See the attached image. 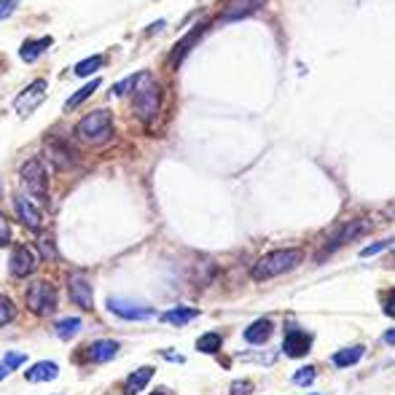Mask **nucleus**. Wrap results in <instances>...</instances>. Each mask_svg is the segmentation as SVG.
I'll return each mask as SVG.
<instances>
[{
	"mask_svg": "<svg viewBox=\"0 0 395 395\" xmlns=\"http://www.w3.org/2000/svg\"><path fill=\"white\" fill-rule=\"evenodd\" d=\"M57 336L59 339H73L76 334H81V317H65L57 323Z\"/></svg>",
	"mask_w": 395,
	"mask_h": 395,
	"instance_id": "nucleus-23",
	"label": "nucleus"
},
{
	"mask_svg": "<svg viewBox=\"0 0 395 395\" xmlns=\"http://www.w3.org/2000/svg\"><path fill=\"white\" fill-rule=\"evenodd\" d=\"M38 245H41V250H43V256H46V259H57V250H54V240H52V234H43Z\"/></svg>",
	"mask_w": 395,
	"mask_h": 395,
	"instance_id": "nucleus-29",
	"label": "nucleus"
},
{
	"mask_svg": "<svg viewBox=\"0 0 395 395\" xmlns=\"http://www.w3.org/2000/svg\"><path fill=\"white\" fill-rule=\"evenodd\" d=\"M151 379H153V368L151 366H143V368H137V371H132V374L124 379V395H137Z\"/></svg>",
	"mask_w": 395,
	"mask_h": 395,
	"instance_id": "nucleus-14",
	"label": "nucleus"
},
{
	"mask_svg": "<svg viewBox=\"0 0 395 395\" xmlns=\"http://www.w3.org/2000/svg\"><path fill=\"white\" fill-rule=\"evenodd\" d=\"M384 314H390V317H395V290L387 296V301H384Z\"/></svg>",
	"mask_w": 395,
	"mask_h": 395,
	"instance_id": "nucleus-36",
	"label": "nucleus"
},
{
	"mask_svg": "<svg viewBox=\"0 0 395 395\" xmlns=\"http://www.w3.org/2000/svg\"><path fill=\"white\" fill-rule=\"evenodd\" d=\"M132 108H135V116L140 122H153L156 113L162 108V92H159V83L151 78L146 73V78L140 81V86L132 95Z\"/></svg>",
	"mask_w": 395,
	"mask_h": 395,
	"instance_id": "nucleus-2",
	"label": "nucleus"
},
{
	"mask_svg": "<svg viewBox=\"0 0 395 395\" xmlns=\"http://www.w3.org/2000/svg\"><path fill=\"white\" fill-rule=\"evenodd\" d=\"M304 259V253H301L299 247H285V250H272V253H266L264 259L256 261V266H253V280H272L277 274H285L290 269H296Z\"/></svg>",
	"mask_w": 395,
	"mask_h": 395,
	"instance_id": "nucleus-1",
	"label": "nucleus"
},
{
	"mask_svg": "<svg viewBox=\"0 0 395 395\" xmlns=\"http://www.w3.org/2000/svg\"><path fill=\"white\" fill-rule=\"evenodd\" d=\"M368 229H371V220H366V218H355V220H350V223H344V226H339L336 229V234L331 237V242H328L320 253H317V261H323L326 256H331L334 250H339L341 245H347V242H353V240H358L360 234H366Z\"/></svg>",
	"mask_w": 395,
	"mask_h": 395,
	"instance_id": "nucleus-6",
	"label": "nucleus"
},
{
	"mask_svg": "<svg viewBox=\"0 0 395 395\" xmlns=\"http://www.w3.org/2000/svg\"><path fill=\"white\" fill-rule=\"evenodd\" d=\"M110 135H113V122H110L108 110H92L78 122V137L92 143V146L108 143Z\"/></svg>",
	"mask_w": 395,
	"mask_h": 395,
	"instance_id": "nucleus-3",
	"label": "nucleus"
},
{
	"mask_svg": "<svg viewBox=\"0 0 395 395\" xmlns=\"http://www.w3.org/2000/svg\"><path fill=\"white\" fill-rule=\"evenodd\" d=\"M151 395H170V393H167V390H153Z\"/></svg>",
	"mask_w": 395,
	"mask_h": 395,
	"instance_id": "nucleus-39",
	"label": "nucleus"
},
{
	"mask_svg": "<svg viewBox=\"0 0 395 395\" xmlns=\"http://www.w3.org/2000/svg\"><path fill=\"white\" fill-rule=\"evenodd\" d=\"M0 189H3V183H0Z\"/></svg>",
	"mask_w": 395,
	"mask_h": 395,
	"instance_id": "nucleus-40",
	"label": "nucleus"
},
{
	"mask_svg": "<svg viewBox=\"0 0 395 395\" xmlns=\"http://www.w3.org/2000/svg\"><path fill=\"white\" fill-rule=\"evenodd\" d=\"M102 62H105V59H102V57H100V54H95V57H86V59H83V62H78V65H76V68H73V73H76V76H78V78H83V76H92V73H95V70H100V68H102Z\"/></svg>",
	"mask_w": 395,
	"mask_h": 395,
	"instance_id": "nucleus-25",
	"label": "nucleus"
},
{
	"mask_svg": "<svg viewBox=\"0 0 395 395\" xmlns=\"http://www.w3.org/2000/svg\"><path fill=\"white\" fill-rule=\"evenodd\" d=\"M14 210H16V218L22 220V226L30 229V232H38L43 226L41 210H38V205H35L33 199H28L25 194H14Z\"/></svg>",
	"mask_w": 395,
	"mask_h": 395,
	"instance_id": "nucleus-8",
	"label": "nucleus"
},
{
	"mask_svg": "<svg viewBox=\"0 0 395 395\" xmlns=\"http://www.w3.org/2000/svg\"><path fill=\"white\" fill-rule=\"evenodd\" d=\"M25 301H28L30 312H35L43 317V314H52L57 309V290L52 283L38 280V283H33V285L28 288Z\"/></svg>",
	"mask_w": 395,
	"mask_h": 395,
	"instance_id": "nucleus-5",
	"label": "nucleus"
},
{
	"mask_svg": "<svg viewBox=\"0 0 395 395\" xmlns=\"http://www.w3.org/2000/svg\"><path fill=\"white\" fill-rule=\"evenodd\" d=\"M220 344H223L220 334L210 331V334H205V336H199V339H196V350H199V353H205V355H216L220 350Z\"/></svg>",
	"mask_w": 395,
	"mask_h": 395,
	"instance_id": "nucleus-24",
	"label": "nucleus"
},
{
	"mask_svg": "<svg viewBox=\"0 0 395 395\" xmlns=\"http://www.w3.org/2000/svg\"><path fill=\"white\" fill-rule=\"evenodd\" d=\"M116 355H119V341H113V339L95 341V344H89V350H86V358H89L92 363H108Z\"/></svg>",
	"mask_w": 395,
	"mask_h": 395,
	"instance_id": "nucleus-13",
	"label": "nucleus"
},
{
	"mask_svg": "<svg viewBox=\"0 0 395 395\" xmlns=\"http://www.w3.org/2000/svg\"><path fill=\"white\" fill-rule=\"evenodd\" d=\"M266 0H234L232 6L223 11V22H234V19H242L250 11H256L259 6H264Z\"/></svg>",
	"mask_w": 395,
	"mask_h": 395,
	"instance_id": "nucleus-15",
	"label": "nucleus"
},
{
	"mask_svg": "<svg viewBox=\"0 0 395 395\" xmlns=\"http://www.w3.org/2000/svg\"><path fill=\"white\" fill-rule=\"evenodd\" d=\"M14 317H16V309H14V304H11V299H6V296L0 293V326H8Z\"/></svg>",
	"mask_w": 395,
	"mask_h": 395,
	"instance_id": "nucleus-28",
	"label": "nucleus"
},
{
	"mask_svg": "<svg viewBox=\"0 0 395 395\" xmlns=\"http://www.w3.org/2000/svg\"><path fill=\"white\" fill-rule=\"evenodd\" d=\"M33 269H35L33 250L25 245H16L14 253H11V274L14 277H28V274H33Z\"/></svg>",
	"mask_w": 395,
	"mask_h": 395,
	"instance_id": "nucleus-12",
	"label": "nucleus"
},
{
	"mask_svg": "<svg viewBox=\"0 0 395 395\" xmlns=\"http://www.w3.org/2000/svg\"><path fill=\"white\" fill-rule=\"evenodd\" d=\"M46 89H49V81H43V78H38L35 83H30L28 89H22V92L16 95L14 110H16V113H22V116H28L30 110L41 105V100H43V95H46Z\"/></svg>",
	"mask_w": 395,
	"mask_h": 395,
	"instance_id": "nucleus-9",
	"label": "nucleus"
},
{
	"mask_svg": "<svg viewBox=\"0 0 395 395\" xmlns=\"http://www.w3.org/2000/svg\"><path fill=\"white\" fill-rule=\"evenodd\" d=\"M16 6H19L16 0H0V22H3V19H8V16L14 14Z\"/></svg>",
	"mask_w": 395,
	"mask_h": 395,
	"instance_id": "nucleus-32",
	"label": "nucleus"
},
{
	"mask_svg": "<svg viewBox=\"0 0 395 395\" xmlns=\"http://www.w3.org/2000/svg\"><path fill=\"white\" fill-rule=\"evenodd\" d=\"M46 153H49V159L54 162L57 170H70V167L76 164V156H73L62 143H49V146H46Z\"/></svg>",
	"mask_w": 395,
	"mask_h": 395,
	"instance_id": "nucleus-16",
	"label": "nucleus"
},
{
	"mask_svg": "<svg viewBox=\"0 0 395 395\" xmlns=\"http://www.w3.org/2000/svg\"><path fill=\"white\" fill-rule=\"evenodd\" d=\"M146 78V73H135V76H129V78H124V81H119L116 86H113V95L116 97H124V95H129L132 89H137L140 86V81Z\"/></svg>",
	"mask_w": 395,
	"mask_h": 395,
	"instance_id": "nucleus-26",
	"label": "nucleus"
},
{
	"mask_svg": "<svg viewBox=\"0 0 395 395\" xmlns=\"http://www.w3.org/2000/svg\"><path fill=\"white\" fill-rule=\"evenodd\" d=\"M312 347V336L301 328H288L285 339H283V350H285L288 358H304Z\"/></svg>",
	"mask_w": 395,
	"mask_h": 395,
	"instance_id": "nucleus-10",
	"label": "nucleus"
},
{
	"mask_svg": "<svg viewBox=\"0 0 395 395\" xmlns=\"http://www.w3.org/2000/svg\"><path fill=\"white\" fill-rule=\"evenodd\" d=\"M8 371H11V368L6 366V363H0V379H6V377H8Z\"/></svg>",
	"mask_w": 395,
	"mask_h": 395,
	"instance_id": "nucleus-38",
	"label": "nucleus"
},
{
	"mask_svg": "<svg viewBox=\"0 0 395 395\" xmlns=\"http://www.w3.org/2000/svg\"><path fill=\"white\" fill-rule=\"evenodd\" d=\"M68 293H70V301H73L76 307H81V309H92V307H95L92 285H89V280L81 277V274H73L68 280Z\"/></svg>",
	"mask_w": 395,
	"mask_h": 395,
	"instance_id": "nucleus-11",
	"label": "nucleus"
},
{
	"mask_svg": "<svg viewBox=\"0 0 395 395\" xmlns=\"http://www.w3.org/2000/svg\"><path fill=\"white\" fill-rule=\"evenodd\" d=\"M108 309L113 314L124 317V320H148V317H153V309H151L148 304H140V301L132 299H119V296H110Z\"/></svg>",
	"mask_w": 395,
	"mask_h": 395,
	"instance_id": "nucleus-7",
	"label": "nucleus"
},
{
	"mask_svg": "<svg viewBox=\"0 0 395 395\" xmlns=\"http://www.w3.org/2000/svg\"><path fill=\"white\" fill-rule=\"evenodd\" d=\"M366 353V347L363 344H355V347H347V350H339V353L334 355V366L336 368H347V366H355L360 358Z\"/></svg>",
	"mask_w": 395,
	"mask_h": 395,
	"instance_id": "nucleus-20",
	"label": "nucleus"
},
{
	"mask_svg": "<svg viewBox=\"0 0 395 395\" xmlns=\"http://www.w3.org/2000/svg\"><path fill=\"white\" fill-rule=\"evenodd\" d=\"M97 86H100V81H89V83H86V86H83V89H78L76 95L70 97V100H68V105H65V108H68V110H76V108H78V105H81V102H83V100H86V97H89V95H92V92H95Z\"/></svg>",
	"mask_w": 395,
	"mask_h": 395,
	"instance_id": "nucleus-27",
	"label": "nucleus"
},
{
	"mask_svg": "<svg viewBox=\"0 0 395 395\" xmlns=\"http://www.w3.org/2000/svg\"><path fill=\"white\" fill-rule=\"evenodd\" d=\"M30 382H52L59 377V366L52 363V360H41V363H35V366H30V371L25 374Z\"/></svg>",
	"mask_w": 395,
	"mask_h": 395,
	"instance_id": "nucleus-17",
	"label": "nucleus"
},
{
	"mask_svg": "<svg viewBox=\"0 0 395 395\" xmlns=\"http://www.w3.org/2000/svg\"><path fill=\"white\" fill-rule=\"evenodd\" d=\"M3 363H6L8 368H19L22 363H25V353H6Z\"/></svg>",
	"mask_w": 395,
	"mask_h": 395,
	"instance_id": "nucleus-33",
	"label": "nucleus"
},
{
	"mask_svg": "<svg viewBox=\"0 0 395 395\" xmlns=\"http://www.w3.org/2000/svg\"><path fill=\"white\" fill-rule=\"evenodd\" d=\"M272 336V320H256L250 328H245V341L250 344H264Z\"/></svg>",
	"mask_w": 395,
	"mask_h": 395,
	"instance_id": "nucleus-18",
	"label": "nucleus"
},
{
	"mask_svg": "<svg viewBox=\"0 0 395 395\" xmlns=\"http://www.w3.org/2000/svg\"><path fill=\"white\" fill-rule=\"evenodd\" d=\"M312 379H314V368H312V366L299 368V371L293 374V382H296V384H309Z\"/></svg>",
	"mask_w": 395,
	"mask_h": 395,
	"instance_id": "nucleus-30",
	"label": "nucleus"
},
{
	"mask_svg": "<svg viewBox=\"0 0 395 395\" xmlns=\"http://www.w3.org/2000/svg\"><path fill=\"white\" fill-rule=\"evenodd\" d=\"M202 33H205V28H194L189 35H186V38L177 43L175 49H172V57H170V59H172V65H175V68L180 65V62H183V57H186V52H189L191 46L202 38Z\"/></svg>",
	"mask_w": 395,
	"mask_h": 395,
	"instance_id": "nucleus-19",
	"label": "nucleus"
},
{
	"mask_svg": "<svg viewBox=\"0 0 395 395\" xmlns=\"http://www.w3.org/2000/svg\"><path fill=\"white\" fill-rule=\"evenodd\" d=\"M8 242H11V226H8L6 216L0 213V247H6Z\"/></svg>",
	"mask_w": 395,
	"mask_h": 395,
	"instance_id": "nucleus-31",
	"label": "nucleus"
},
{
	"mask_svg": "<svg viewBox=\"0 0 395 395\" xmlns=\"http://www.w3.org/2000/svg\"><path fill=\"white\" fill-rule=\"evenodd\" d=\"M384 341H387V344H395V328H393V331H387V334H384Z\"/></svg>",
	"mask_w": 395,
	"mask_h": 395,
	"instance_id": "nucleus-37",
	"label": "nucleus"
},
{
	"mask_svg": "<svg viewBox=\"0 0 395 395\" xmlns=\"http://www.w3.org/2000/svg\"><path fill=\"white\" fill-rule=\"evenodd\" d=\"M253 390V384L250 382H234L232 384V395H247Z\"/></svg>",
	"mask_w": 395,
	"mask_h": 395,
	"instance_id": "nucleus-35",
	"label": "nucleus"
},
{
	"mask_svg": "<svg viewBox=\"0 0 395 395\" xmlns=\"http://www.w3.org/2000/svg\"><path fill=\"white\" fill-rule=\"evenodd\" d=\"M194 317H199V309H189V307H177V309H170V312L162 314V320L170 326H186Z\"/></svg>",
	"mask_w": 395,
	"mask_h": 395,
	"instance_id": "nucleus-22",
	"label": "nucleus"
},
{
	"mask_svg": "<svg viewBox=\"0 0 395 395\" xmlns=\"http://www.w3.org/2000/svg\"><path fill=\"white\" fill-rule=\"evenodd\" d=\"M390 242H393V240H382V242H377V245L363 247V250H360V256H363V259H368V256H377V253H379V250H384V247L390 245Z\"/></svg>",
	"mask_w": 395,
	"mask_h": 395,
	"instance_id": "nucleus-34",
	"label": "nucleus"
},
{
	"mask_svg": "<svg viewBox=\"0 0 395 395\" xmlns=\"http://www.w3.org/2000/svg\"><path fill=\"white\" fill-rule=\"evenodd\" d=\"M46 49H52V38H41V41H25V43H22V49H19V57H22L25 62H35V59H38V57H41Z\"/></svg>",
	"mask_w": 395,
	"mask_h": 395,
	"instance_id": "nucleus-21",
	"label": "nucleus"
},
{
	"mask_svg": "<svg viewBox=\"0 0 395 395\" xmlns=\"http://www.w3.org/2000/svg\"><path fill=\"white\" fill-rule=\"evenodd\" d=\"M19 180H22V186L30 196H38V199L49 196V177H46V167H43L41 159H30V162L22 164Z\"/></svg>",
	"mask_w": 395,
	"mask_h": 395,
	"instance_id": "nucleus-4",
	"label": "nucleus"
}]
</instances>
